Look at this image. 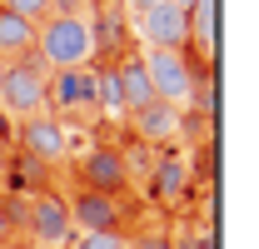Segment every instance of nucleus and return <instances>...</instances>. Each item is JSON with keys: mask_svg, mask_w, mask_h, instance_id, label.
Returning a JSON list of instances; mask_svg holds the SVG:
<instances>
[{"mask_svg": "<svg viewBox=\"0 0 259 249\" xmlns=\"http://www.w3.org/2000/svg\"><path fill=\"white\" fill-rule=\"evenodd\" d=\"M40 55L35 60L45 70H80L95 55V40H90V15H45L40 30H35Z\"/></svg>", "mask_w": 259, "mask_h": 249, "instance_id": "f257e3e1", "label": "nucleus"}, {"mask_svg": "<svg viewBox=\"0 0 259 249\" xmlns=\"http://www.w3.org/2000/svg\"><path fill=\"white\" fill-rule=\"evenodd\" d=\"M45 80H50V70L35 60V55L5 65V75H0V110H5L10 120H35V115H45Z\"/></svg>", "mask_w": 259, "mask_h": 249, "instance_id": "f03ea898", "label": "nucleus"}, {"mask_svg": "<svg viewBox=\"0 0 259 249\" xmlns=\"http://www.w3.org/2000/svg\"><path fill=\"white\" fill-rule=\"evenodd\" d=\"M140 60H145V75H150L155 100L175 105V110H185V105H190V90H194V80H199V70L190 65L185 50H145Z\"/></svg>", "mask_w": 259, "mask_h": 249, "instance_id": "7ed1b4c3", "label": "nucleus"}, {"mask_svg": "<svg viewBox=\"0 0 259 249\" xmlns=\"http://www.w3.org/2000/svg\"><path fill=\"white\" fill-rule=\"evenodd\" d=\"M100 95H95V65L80 70H50L45 80V115H95Z\"/></svg>", "mask_w": 259, "mask_h": 249, "instance_id": "20e7f679", "label": "nucleus"}, {"mask_svg": "<svg viewBox=\"0 0 259 249\" xmlns=\"http://www.w3.org/2000/svg\"><path fill=\"white\" fill-rule=\"evenodd\" d=\"M25 229H30L35 249H65L70 244V210H65V194L55 189H35L30 210H25Z\"/></svg>", "mask_w": 259, "mask_h": 249, "instance_id": "39448f33", "label": "nucleus"}, {"mask_svg": "<svg viewBox=\"0 0 259 249\" xmlns=\"http://www.w3.org/2000/svg\"><path fill=\"white\" fill-rule=\"evenodd\" d=\"M65 210H70V229L75 234H125V204L110 199V194L75 189L65 199Z\"/></svg>", "mask_w": 259, "mask_h": 249, "instance_id": "423d86ee", "label": "nucleus"}, {"mask_svg": "<svg viewBox=\"0 0 259 249\" xmlns=\"http://www.w3.org/2000/svg\"><path fill=\"white\" fill-rule=\"evenodd\" d=\"M75 180H80V189H95V194L120 199L125 185H130V159L115 145H95V150H85V159L75 164Z\"/></svg>", "mask_w": 259, "mask_h": 249, "instance_id": "0eeeda50", "label": "nucleus"}, {"mask_svg": "<svg viewBox=\"0 0 259 249\" xmlns=\"http://www.w3.org/2000/svg\"><path fill=\"white\" fill-rule=\"evenodd\" d=\"M15 145H20V155L35 159V164H60L65 159V124L55 120V115H35V120H20L15 124Z\"/></svg>", "mask_w": 259, "mask_h": 249, "instance_id": "6e6552de", "label": "nucleus"}, {"mask_svg": "<svg viewBox=\"0 0 259 249\" xmlns=\"http://www.w3.org/2000/svg\"><path fill=\"white\" fill-rule=\"evenodd\" d=\"M140 40L150 45V50H185L190 45V20H185V10L180 5H155V10H140Z\"/></svg>", "mask_w": 259, "mask_h": 249, "instance_id": "1a4fd4ad", "label": "nucleus"}, {"mask_svg": "<svg viewBox=\"0 0 259 249\" xmlns=\"http://www.w3.org/2000/svg\"><path fill=\"white\" fill-rule=\"evenodd\" d=\"M130 120H135V135H140L145 145H164V140H175V130H180V110L164 105V100H150V105L135 110Z\"/></svg>", "mask_w": 259, "mask_h": 249, "instance_id": "9d476101", "label": "nucleus"}, {"mask_svg": "<svg viewBox=\"0 0 259 249\" xmlns=\"http://www.w3.org/2000/svg\"><path fill=\"white\" fill-rule=\"evenodd\" d=\"M35 30H40V25L10 15V10L0 5V60L15 65V60H25V55H35Z\"/></svg>", "mask_w": 259, "mask_h": 249, "instance_id": "9b49d317", "label": "nucleus"}, {"mask_svg": "<svg viewBox=\"0 0 259 249\" xmlns=\"http://www.w3.org/2000/svg\"><path fill=\"white\" fill-rule=\"evenodd\" d=\"M185 189H190V159L185 155H164L155 164V175H150V194L164 199V204H175V199H185Z\"/></svg>", "mask_w": 259, "mask_h": 249, "instance_id": "f8f14e48", "label": "nucleus"}, {"mask_svg": "<svg viewBox=\"0 0 259 249\" xmlns=\"http://www.w3.org/2000/svg\"><path fill=\"white\" fill-rule=\"evenodd\" d=\"M115 75H120V90H125V115L145 110V105L155 100V90H150V75H145V60H140V55H125V60L115 65Z\"/></svg>", "mask_w": 259, "mask_h": 249, "instance_id": "ddd939ff", "label": "nucleus"}, {"mask_svg": "<svg viewBox=\"0 0 259 249\" xmlns=\"http://www.w3.org/2000/svg\"><path fill=\"white\" fill-rule=\"evenodd\" d=\"M185 20H190V40H199V50H204V55H214V35H220V0H194L190 10H185Z\"/></svg>", "mask_w": 259, "mask_h": 249, "instance_id": "4468645a", "label": "nucleus"}, {"mask_svg": "<svg viewBox=\"0 0 259 249\" xmlns=\"http://www.w3.org/2000/svg\"><path fill=\"white\" fill-rule=\"evenodd\" d=\"M90 40H95V50H120L125 45V15L115 5H105L95 20H90Z\"/></svg>", "mask_w": 259, "mask_h": 249, "instance_id": "2eb2a0df", "label": "nucleus"}, {"mask_svg": "<svg viewBox=\"0 0 259 249\" xmlns=\"http://www.w3.org/2000/svg\"><path fill=\"white\" fill-rule=\"evenodd\" d=\"M190 100H194V110L209 120L214 110H220V85H214V75H204V80H194V90H190Z\"/></svg>", "mask_w": 259, "mask_h": 249, "instance_id": "dca6fc26", "label": "nucleus"}, {"mask_svg": "<svg viewBox=\"0 0 259 249\" xmlns=\"http://www.w3.org/2000/svg\"><path fill=\"white\" fill-rule=\"evenodd\" d=\"M65 249H130L125 234H70Z\"/></svg>", "mask_w": 259, "mask_h": 249, "instance_id": "f3484780", "label": "nucleus"}, {"mask_svg": "<svg viewBox=\"0 0 259 249\" xmlns=\"http://www.w3.org/2000/svg\"><path fill=\"white\" fill-rule=\"evenodd\" d=\"M10 15H20V20H30V25H40L45 15H50V0H0Z\"/></svg>", "mask_w": 259, "mask_h": 249, "instance_id": "a211bd4d", "label": "nucleus"}, {"mask_svg": "<svg viewBox=\"0 0 259 249\" xmlns=\"http://www.w3.org/2000/svg\"><path fill=\"white\" fill-rule=\"evenodd\" d=\"M15 234H20V215L0 199V249H10V239H15Z\"/></svg>", "mask_w": 259, "mask_h": 249, "instance_id": "6ab92c4d", "label": "nucleus"}, {"mask_svg": "<svg viewBox=\"0 0 259 249\" xmlns=\"http://www.w3.org/2000/svg\"><path fill=\"white\" fill-rule=\"evenodd\" d=\"M10 145H15V120H10V115L0 110V155H5Z\"/></svg>", "mask_w": 259, "mask_h": 249, "instance_id": "aec40b11", "label": "nucleus"}, {"mask_svg": "<svg viewBox=\"0 0 259 249\" xmlns=\"http://www.w3.org/2000/svg\"><path fill=\"white\" fill-rule=\"evenodd\" d=\"M130 249H169V239H160V234H145V239H130Z\"/></svg>", "mask_w": 259, "mask_h": 249, "instance_id": "412c9836", "label": "nucleus"}, {"mask_svg": "<svg viewBox=\"0 0 259 249\" xmlns=\"http://www.w3.org/2000/svg\"><path fill=\"white\" fill-rule=\"evenodd\" d=\"M190 249H220V239H214V229H199V234H194V244Z\"/></svg>", "mask_w": 259, "mask_h": 249, "instance_id": "4be33fe9", "label": "nucleus"}, {"mask_svg": "<svg viewBox=\"0 0 259 249\" xmlns=\"http://www.w3.org/2000/svg\"><path fill=\"white\" fill-rule=\"evenodd\" d=\"M130 10H155V5H164V0H125Z\"/></svg>", "mask_w": 259, "mask_h": 249, "instance_id": "5701e85b", "label": "nucleus"}, {"mask_svg": "<svg viewBox=\"0 0 259 249\" xmlns=\"http://www.w3.org/2000/svg\"><path fill=\"white\" fill-rule=\"evenodd\" d=\"M0 194H5V159H0Z\"/></svg>", "mask_w": 259, "mask_h": 249, "instance_id": "b1692460", "label": "nucleus"}, {"mask_svg": "<svg viewBox=\"0 0 259 249\" xmlns=\"http://www.w3.org/2000/svg\"><path fill=\"white\" fill-rule=\"evenodd\" d=\"M169 5H180V10H190V5H194V0H169Z\"/></svg>", "mask_w": 259, "mask_h": 249, "instance_id": "393cba45", "label": "nucleus"}, {"mask_svg": "<svg viewBox=\"0 0 259 249\" xmlns=\"http://www.w3.org/2000/svg\"><path fill=\"white\" fill-rule=\"evenodd\" d=\"M0 75H5V60H0Z\"/></svg>", "mask_w": 259, "mask_h": 249, "instance_id": "a878e982", "label": "nucleus"}]
</instances>
